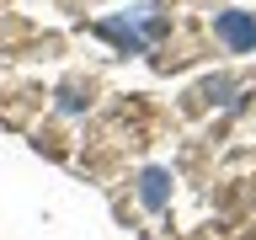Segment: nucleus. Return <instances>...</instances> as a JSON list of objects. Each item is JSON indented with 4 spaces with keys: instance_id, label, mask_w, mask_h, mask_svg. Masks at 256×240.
I'll list each match as a JSON object with an SVG mask.
<instances>
[{
    "instance_id": "obj_1",
    "label": "nucleus",
    "mask_w": 256,
    "mask_h": 240,
    "mask_svg": "<svg viewBox=\"0 0 256 240\" xmlns=\"http://www.w3.org/2000/svg\"><path fill=\"white\" fill-rule=\"evenodd\" d=\"M219 32L230 38L235 48H246V43H256V27L246 22V16H219Z\"/></svg>"
}]
</instances>
